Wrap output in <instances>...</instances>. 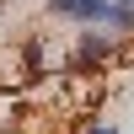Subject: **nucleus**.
<instances>
[{"label":"nucleus","instance_id":"obj_5","mask_svg":"<svg viewBox=\"0 0 134 134\" xmlns=\"http://www.w3.org/2000/svg\"><path fill=\"white\" fill-rule=\"evenodd\" d=\"M129 5H134V0H129Z\"/></svg>","mask_w":134,"mask_h":134},{"label":"nucleus","instance_id":"obj_2","mask_svg":"<svg viewBox=\"0 0 134 134\" xmlns=\"http://www.w3.org/2000/svg\"><path fill=\"white\" fill-rule=\"evenodd\" d=\"M48 16L75 21V27H102V16H107V0H48Z\"/></svg>","mask_w":134,"mask_h":134},{"label":"nucleus","instance_id":"obj_4","mask_svg":"<svg viewBox=\"0 0 134 134\" xmlns=\"http://www.w3.org/2000/svg\"><path fill=\"white\" fill-rule=\"evenodd\" d=\"M81 134H118V124L102 118V113H86V118H81Z\"/></svg>","mask_w":134,"mask_h":134},{"label":"nucleus","instance_id":"obj_3","mask_svg":"<svg viewBox=\"0 0 134 134\" xmlns=\"http://www.w3.org/2000/svg\"><path fill=\"white\" fill-rule=\"evenodd\" d=\"M21 75H27V81L48 75V70H43V32H32V38L21 43Z\"/></svg>","mask_w":134,"mask_h":134},{"label":"nucleus","instance_id":"obj_1","mask_svg":"<svg viewBox=\"0 0 134 134\" xmlns=\"http://www.w3.org/2000/svg\"><path fill=\"white\" fill-rule=\"evenodd\" d=\"M118 54H124V43H118L107 27H81L75 43H70V54H64V70H70L75 81H91V75H107V70H113Z\"/></svg>","mask_w":134,"mask_h":134}]
</instances>
